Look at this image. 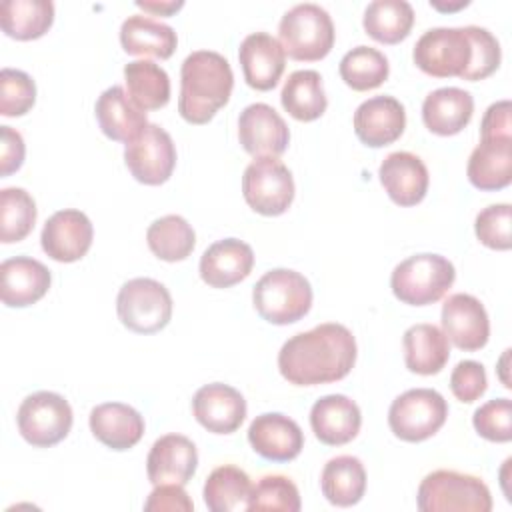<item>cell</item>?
Returning <instances> with one entry per match:
<instances>
[{
  "label": "cell",
  "mask_w": 512,
  "mask_h": 512,
  "mask_svg": "<svg viewBox=\"0 0 512 512\" xmlns=\"http://www.w3.org/2000/svg\"><path fill=\"white\" fill-rule=\"evenodd\" d=\"M414 64L428 76L462 80H484L496 72L502 50L496 36L482 26L426 30L414 44Z\"/></svg>",
  "instance_id": "cell-1"
},
{
  "label": "cell",
  "mask_w": 512,
  "mask_h": 512,
  "mask_svg": "<svg viewBox=\"0 0 512 512\" xmlns=\"http://www.w3.org/2000/svg\"><path fill=\"white\" fill-rule=\"evenodd\" d=\"M356 362V340L338 322H324L290 336L278 352V370L294 386L338 382Z\"/></svg>",
  "instance_id": "cell-2"
},
{
  "label": "cell",
  "mask_w": 512,
  "mask_h": 512,
  "mask_svg": "<svg viewBox=\"0 0 512 512\" xmlns=\"http://www.w3.org/2000/svg\"><path fill=\"white\" fill-rule=\"evenodd\" d=\"M234 88L230 62L214 50H196L180 66L178 112L190 124H206L228 104Z\"/></svg>",
  "instance_id": "cell-3"
},
{
  "label": "cell",
  "mask_w": 512,
  "mask_h": 512,
  "mask_svg": "<svg viewBox=\"0 0 512 512\" xmlns=\"http://www.w3.org/2000/svg\"><path fill=\"white\" fill-rule=\"evenodd\" d=\"M256 312L270 324L286 326L302 320L312 306V286L290 268L268 270L252 290Z\"/></svg>",
  "instance_id": "cell-4"
},
{
  "label": "cell",
  "mask_w": 512,
  "mask_h": 512,
  "mask_svg": "<svg viewBox=\"0 0 512 512\" xmlns=\"http://www.w3.org/2000/svg\"><path fill=\"white\" fill-rule=\"evenodd\" d=\"M454 264L440 254H414L394 266L390 288L394 296L410 306L438 302L454 284Z\"/></svg>",
  "instance_id": "cell-5"
},
{
  "label": "cell",
  "mask_w": 512,
  "mask_h": 512,
  "mask_svg": "<svg viewBox=\"0 0 512 512\" xmlns=\"http://www.w3.org/2000/svg\"><path fill=\"white\" fill-rule=\"evenodd\" d=\"M416 506L422 512H490L492 496L482 478L442 468L424 476Z\"/></svg>",
  "instance_id": "cell-6"
},
{
  "label": "cell",
  "mask_w": 512,
  "mask_h": 512,
  "mask_svg": "<svg viewBox=\"0 0 512 512\" xmlns=\"http://www.w3.org/2000/svg\"><path fill=\"white\" fill-rule=\"evenodd\" d=\"M278 38L292 60L316 62L330 54L336 32L330 14L322 6L302 2L284 12L278 24Z\"/></svg>",
  "instance_id": "cell-7"
},
{
  "label": "cell",
  "mask_w": 512,
  "mask_h": 512,
  "mask_svg": "<svg viewBox=\"0 0 512 512\" xmlns=\"http://www.w3.org/2000/svg\"><path fill=\"white\" fill-rule=\"evenodd\" d=\"M116 312L120 322L136 334H154L172 318V296L154 278H132L118 290Z\"/></svg>",
  "instance_id": "cell-8"
},
{
  "label": "cell",
  "mask_w": 512,
  "mask_h": 512,
  "mask_svg": "<svg viewBox=\"0 0 512 512\" xmlns=\"http://www.w3.org/2000/svg\"><path fill=\"white\" fill-rule=\"evenodd\" d=\"M448 418L444 396L432 388H412L396 396L388 410V426L404 442H422L434 436Z\"/></svg>",
  "instance_id": "cell-9"
},
{
  "label": "cell",
  "mask_w": 512,
  "mask_h": 512,
  "mask_svg": "<svg viewBox=\"0 0 512 512\" xmlns=\"http://www.w3.org/2000/svg\"><path fill=\"white\" fill-rule=\"evenodd\" d=\"M16 422L18 432L28 444L36 448H50L68 436L74 416L64 396L40 390L22 400Z\"/></svg>",
  "instance_id": "cell-10"
},
{
  "label": "cell",
  "mask_w": 512,
  "mask_h": 512,
  "mask_svg": "<svg viewBox=\"0 0 512 512\" xmlns=\"http://www.w3.org/2000/svg\"><path fill=\"white\" fill-rule=\"evenodd\" d=\"M242 196L254 212L280 216L294 200L292 172L278 158H254L242 176Z\"/></svg>",
  "instance_id": "cell-11"
},
{
  "label": "cell",
  "mask_w": 512,
  "mask_h": 512,
  "mask_svg": "<svg viewBox=\"0 0 512 512\" xmlns=\"http://www.w3.org/2000/svg\"><path fill=\"white\" fill-rule=\"evenodd\" d=\"M124 162L140 184H164L176 166V146L172 136L158 124L148 122V126L126 144Z\"/></svg>",
  "instance_id": "cell-12"
},
{
  "label": "cell",
  "mask_w": 512,
  "mask_h": 512,
  "mask_svg": "<svg viewBox=\"0 0 512 512\" xmlns=\"http://www.w3.org/2000/svg\"><path fill=\"white\" fill-rule=\"evenodd\" d=\"M238 140L254 158H278L288 148L290 130L284 118L270 104L254 102L240 112Z\"/></svg>",
  "instance_id": "cell-13"
},
{
  "label": "cell",
  "mask_w": 512,
  "mask_h": 512,
  "mask_svg": "<svg viewBox=\"0 0 512 512\" xmlns=\"http://www.w3.org/2000/svg\"><path fill=\"white\" fill-rule=\"evenodd\" d=\"M442 332L460 350L474 352L490 338V320L484 304L472 294H452L442 304Z\"/></svg>",
  "instance_id": "cell-14"
},
{
  "label": "cell",
  "mask_w": 512,
  "mask_h": 512,
  "mask_svg": "<svg viewBox=\"0 0 512 512\" xmlns=\"http://www.w3.org/2000/svg\"><path fill=\"white\" fill-rule=\"evenodd\" d=\"M94 228L90 218L74 208L54 212L42 228V250L56 262H76L92 246Z\"/></svg>",
  "instance_id": "cell-15"
},
{
  "label": "cell",
  "mask_w": 512,
  "mask_h": 512,
  "mask_svg": "<svg viewBox=\"0 0 512 512\" xmlns=\"http://www.w3.org/2000/svg\"><path fill=\"white\" fill-rule=\"evenodd\" d=\"M248 442L252 450L266 460L290 462L304 448V432L290 416L264 412L250 422Z\"/></svg>",
  "instance_id": "cell-16"
},
{
  "label": "cell",
  "mask_w": 512,
  "mask_h": 512,
  "mask_svg": "<svg viewBox=\"0 0 512 512\" xmlns=\"http://www.w3.org/2000/svg\"><path fill=\"white\" fill-rule=\"evenodd\" d=\"M192 412L208 432L232 434L246 418V400L234 386L212 382L196 390Z\"/></svg>",
  "instance_id": "cell-17"
},
{
  "label": "cell",
  "mask_w": 512,
  "mask_h": 512,
  "mask_svg": "<svg viewBox=\"0 0 512 512\" xmlns=\"http://www.w3.org/2000/svg\"><path fill=\"white\" fill-rule=\"evenodd\" d=\"M406 128V110L394 96H372L354 112V132L370 148L396 142Z\"/></svg>",
  "instance_id": "cell-18"
},
{
  "label": "cell",
  "mask_w": 512,
  "mask_h": 512,
  "mask_svg": "<svg viewBox=\"0 0 512 512\" xmlns=\"http://www.w3.org/2000/svg\"><path fill=\"white\" fill-rule=\"evenodd\" d=\"M238 60L246 84L266 92L278 84L286 66V52L272 34L252 32L240 42Z\"/></svg>",
  "instance_id": "cell-19"
},
{
  "label": "cell",
  "mask_w": 512,
  "mask_h": 512,
  "mask_svg": "<svg viewBox=\"0 0 512 512\" xmlns=\"http://www.w3.org/2000/svg\"><path fill=\"white\" fill-rule=\"evenodd\" d=\"M378 176L386 194L398 206H416L422 202L430 184V174L422 158L406 150L390 152L382 160Z\"/></svg>",
  "instance_id": "cell-20"
},
{
  "label": "cell",
  "mask_w": 512,
  "mask_h": 512,
  "mask_svg": "<svg viewBox=\"0 0 512 512\" xmlns=\"http://www.w3.org/2000/svg\"><path fill=\"white\" fill-rule=\"evenodd\" d=\"M198 466V452L190 438L182 434L160 436L146 458L148 480L158 484H186Z\"/></svg>",
  "instance_id": "cell-21"
},
{
  "label": "cell",
  "mask_w": 512,
  "mask_h": 512,
  "mask_svg": "<svg viewBox=\"0 0 512 512\" xmlns=\"http://www.w3.org/2000/svg\"><path fill=\"white\" fill-rule=\"evenodd\" d=\"M310 426L322 444L342 446L358 436L362 414L352 398L344 394H328L312 404Z\"/></svg>",
  "instance_id": "cell-22"
},
{
  "label": "cell",
  "mask_w": 512,
  "mask_h": 512,
  "mask_svg": "<svg viewBox=\"0 0 512 512\" xmlns=\"http://www.w3.org/2000/svg\"><path fill=\"white\" fill-rule=\"evenodd\" d=\"M0 298L10 308H24L46 296L50 290V270L36 258L14 256L0 264Z\"/></svg>",
  "instance_id": "cell-23"
},
{
  "label": "cell",
  "mask_w": 512,
  "mask_h": 512,
  "mask_svg": "<svg viewBox=\"0 0 512 512\" xmlns=\"http://www.w3.org/2000/svg\"><path fill=\"white\" fill-rule=\"evenodd\" d=\"M254 252L238 238H224L210 244L200 258V278L212 288H230L250 276Z\"/></svg>",
  "instance_id": "cell-24"
},
{
  "label": "cell",
  "mask_w": 512,
  "mask_h": 512,
  "mask_svg": "<svg viewBox=\"0 0 512 512\" xmlns=\"http://www.w3.org/2000/svg\"><path fill=\"white\" fill-rule=\"evenodd\" d=\"M94 112L104 136L116 142L128 144L148 126L146 110H142L122 86L106 88L98 96Z\"/></svg>",
  "instance_id": "cell-25"
},
{
  "label": "cell",
  "mask_w": 512,
  "mask_h": 512,
  "mask_svg": "<svg viewBox=\"0 0 512 512\" xmlns=\"http://www.w3.org/2000/svg\"><path fill=\"white\" fill-rule=\"evenodd\" d=\"M90 430L112 450H128L144 436L142 414L124 402H104L90 410Z\"/></svg>",
  "instance_id": "cell-26"
},
{
  "label": "cell",
  "mask_w": 512,
  "mask_h": 512,
  "mask_svg": "<svg viewBox=\"0 0 512 512\" xmlns=\"http://www.w3.org/2000/svg\"><path fill=\"white\" fill-rule=\"evenodd\" d=\"M470 184L478 190H502L512 182V138H480L466 166Z\"/></svg>",
  "instance_id": "cell-27"
},
{
  "label": "cell",
  "mask_w": 512,
  "mask_h": 512,
  "mask_svg": "<svg viewBox=\"0 0 512 512\" xmlns=\"http://www.w3.org/2000/svg\"><path fill=\"white\" fill-rule=\"evenodd\" d=\"M474 112V98L468 90L444 86L432 90L422 102L424 126L438 136H454L462 132Z\"/></svg>",
  "instance_id": "cell-28"
},
{
  "label": "cell",
  "mask_w": 512,
  "mask_h": 512,
  "mask_svg": "<svg viewBox=\"0 0 512 512\" xmlns=\"http://www.w3.org/2000/svg\"><path fill=\"white\" fill-rule=\"evenodd\" d=\"M120 44L126 54L166 60L174 54L178 36L166 22L146 14H132L120 26Z\"/></svg>",
  "instance_id": "cell-29"
},
{
  "label": "cell",
  "mask_w": 512,
  "mask_h": 512,
  "mask_svg": "<svg viewBox=\"0 0 512 512\" xmlns=\"http://www.w3.org/2000/svg\"><path fill=\"white\" fill-rule=\"evenodd\" d=\"M402 346H404L406 368L414 374H422V376L438 374L450 358L448 338L436 324L422 322V324L410 326L404 332Z\"/></svg>",
  "instance_id": "cell-30"
},
{
  "label": "cell",
  "mask_w": 512,
  "mask_h": 512,
  "mask_svg": "<svg viewBox=\"0 0 512 512\" xmlns=\"http://www.w3.org/2000/svg\"><path fill=\"white\" fill-rule=\"evenodd\" d=\"M320 488L324 498L340 508L354 506L366 492V470L360 458L340 454L330 458L320 474Z\"/></svg>",
  "instance_id": "cell-31"
},
{
  "label": "cell",
  "mask_w": 512,
  "mask_h": 512,
  "mask_svg": "<svg viewBox=\"0 0 512 512\" xmlns=\"http://www.w3.org/2000/svg\"><path fill=\"white\" fill-rule=\"evenodd\" d=\"M280 102L282 108L300 122H312L320 118L328 106L322 76L316 70L292 72L282 86Z\"/></svg>",
  "instance_id": "cell-32"
},
{
  "label": "cell",
  "mask_w": 512,
  "mask_h": 512,
  "mask_svg": "<svg viewBox=\"0 0 512 512\" xmlns=\"http://www.w3.org/2000/svg\"><path fill=\"white\" fill-rule=\"evenodd\" d=\"M54 22V4L50 0H6L0 6L2 32L16 40H36L44 36Z\"/></svg>",
  "instance_id": "cell-33"
},
{
  "label": "cell",
  "mask_w": 512,
  "mask_h": 512,
  "mask_svg": "<svg viewBox=\"0 0 512 512\" xmlns=\"http://www.w3.org/2000/svg\"><path fill=\"white\" fill-rule=\"evenodd\" d=\"M250 494V476L234 464H222L214 468L204 482V502L212 512L248 510Z\"/></svg>",
  "instance_id": "cell-34"
},
{
  "label": "cell",
  "mask_w": 512,
  "mask_h": 512,
  "mask_svg": "<svg viewBox=\"0 0 512 512\" xmlns=\"http://www.w3.org/2000/svg\"><path fill=\"white\" fill-rule=\"evenodd\" d=\"M362 26L382 44H398L414 26V10L406 0H374L366 6Z\"/></svg>",
  "instance_id": "cell-35"
},
{
  "label": "cell",
  "mask_w": 512,
  "mask_h": 512,
  "mask_svg": "<svg viewBox=\"0 0 512 512\" xmlns=\"http://www.w3.org/2000/svg\"><path fill=\"white\" fill-rule=\"evenodd\" d=\"M128 96L142 110H160L170 100V78L162 66L152 60H134L124 66Z\"/></svg>",
  "instance_id": "cell-36"
},
{
  "label": "cell",
  "mask_w": 512,
  "mask_h": 512,
  "mask_svg": "<svg viewBox=\"0 0 512 512\" xmlns=\"http://www.w3.org/2000/svg\"><path fill=\"white\" fill-rule=\"evenodd\" d=\"M146 242L156 258L164 262H180L192 254L196 234L186 218L166 214L148 226Z\"/></svg>",
  "instance_id": "cell-37"
},
{
  "label": "cell",
  "mask_w": 512,
  "mask_h": 512,
  "mask_svg": "<svg viewBox=\"0 0 512 512\" xmlns=\"http://www.w3.org/2000/svg\"><path fill=\"white\" fill-rule=\"evenodd\" d=\"M338 72L346 86L356 92H366L378 88L388 78L390 64L378 48L356 46L342 56Z\"/></svg>",
  "instance_id": "cell-38"
},
{
  "label": "cell",
  "mask_w": 512,
  "mask_h": 512,
  "mask_svg": "<svg viewBox=\"0 0 512 512\" xmlns=\"http://www.w3.org/2000/svg\"><path fill=\"white\" fill-rule=\"evenodd\" d=\"M36 202L24 188L0 190V240L4 244L24 240L36 224Z\"/></svg>",
  "instance_id": "cell-39"
},
{
  "label": "cell",
  "mask_w": 512,
  "mask_h": 512,
  "mask_svg": "<svg viewBox=\"0 0 512 512\" xmlns=\"http://www.w3.org/2000/svg\"><path fill=\"white\" fill-rule=\"evenodd\" d=\"M302 506L296 484L282 474H266L252 484L248 510H284L298 512Z\"/></svg>",
  "instance_id": "cell-40"
},
{
  "label": "cell",
  "mask_w": 512,
  "mask_h": 512,
  "mask_svg": "<svg viewBox=\"0 0 512 512\" xmlns=\"http://www.w3.org/2000/svg\"><path fill=\"white\" fill-rule=\"evenodd\" d=\"M36 102V84L30 74L16 68L0 72V114L24 116Z\"/></svg>",
  "instance_id": "cell-41"
},
{
  "label": "cell",
  "mask_w": 512,
  "mask_h": 512,
  "mask_svg": "<svg viewBox=\"0 0 512 512\" xmlns=\"http://www.w3.org/2000/svg\"><path fill=\"white\" fill-rule=\"evenodd\" d=\"M510 220H512V206L502 204H490L484 210L478 212L474 222L476 238L492 248V250H510L512 238H510Z\"/></svg>",
  "instance_id": "cell-42"
},
{
  "label": "cell",
  "mask_w": 512,
  "mask_h": 512,
  "mask_svg": "<svg viewBox=\"0 0 512 512\" xmlns=\"http://www.w3.org/2000/svg\"><path fill=\"white\" fill-rule=\"evenodd\" d=\"M474 430L490 442L512 440V402L508 398H494L474 410Z\"/></svg>",
  "instance_id": "cell-43"
},
{
  "label": "cell",
  "mask_w": 512,
  "mask_h": 512,
  "mask_svg": "<svg viewBox=\"0 0 512 512\" xmlns=\"http://www.w3.org/2000/svg\"><path fill=\"white\" fill-rule=\"evenodd\" d=\"M488 388V378L486 370L480 362L476 360H462L454 366L450 374V390L452 394L464 402H476Z\"/></svg>",
  "instance_id": "cell-44"
},
{
  "label": "cell",
  "mask_w": 512,
  "mask_h": 512,
  "mask_svg": "<svg viewBox=\"0 0 512 512\" xmlns=\"http://www.w3.org/2000/svg\"><path fill=\"white\" fill-rule=\"evenodd\" d=\"M194 504L188 498L186 490L182 484H158L154 486V490L148 494L146 502H144V510L152 512H192Z\"/></svg>",
  "instance_id": "cell-45"
},
{
  "label": "cell",
  "mask_w": 512,
  "mask_h": 512,
  "mask_svg": "<svg viewBox=\"0 0 512 512\" xmlns=\"http://www.w3.org/2000/svg\"><path fill=\"white\" fill-rule=\"evenodd\" d=\"M510 100L494 102L486 108L480 124V138H512Z\"/></svg>",
  "instance_id": "cell-46"
},
{
  "label": "cell",
  "mask_w": 512,
  "mask_h": 512,
  "mask_svg": "<svg viewBox=\"0 0 512 512\" xmlns=\"http://www.w3.org/2000/svg\"><path fill=\"white\" fill-rule=\"evenodd\" d=\"M0 136H2V144H0V174L8 176L12 172H16L22 162H24V154H26V146H24V138L18 130L10 128V126H0Z\"/></svg>",
  "instance_id": "cell-47"
},
{
  "label": "cell",
  "mask_w": 512,
  "mask_h": 512,
  "mask_svg": "<svg viewBox=\"0 0 512 512\" xmlns=\"http://www.w3.org/2000/svg\"><path fill=\"white\" fill-rule=\"evenodd\" d=\"M136 6L142 8L144 12H150L154 16H172L174 12H178L184 2L182 0H136Z\"/></svg>",
  "instance_id": "cell-48"
}]
</instances>
